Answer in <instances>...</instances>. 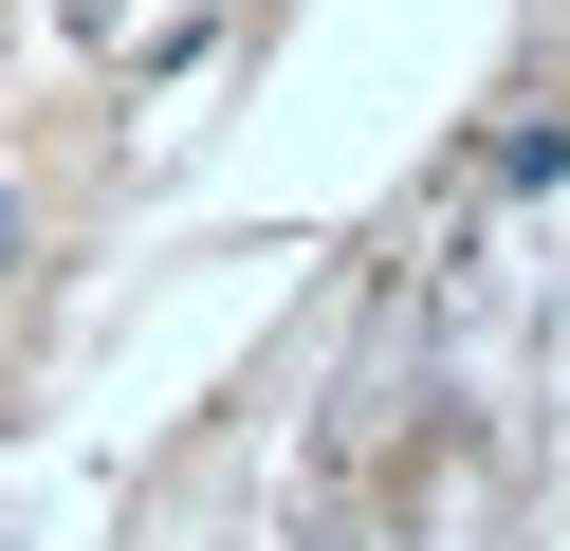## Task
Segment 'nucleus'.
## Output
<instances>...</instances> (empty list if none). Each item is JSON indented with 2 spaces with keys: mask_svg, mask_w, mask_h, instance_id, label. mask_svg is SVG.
<instances>
[{
  "mask_svg": "<svg viewBox=\"0 0 570 551\" xmlns=\"http://www.w3.org/2000/svg\"><path fill=\"white\" fill-rule=\"evenodd\" d=\"M0 276H19V184H0Z\"/></svg>",
  "mask_w": 570,
  "mask_h": 551,
  "instance_id": "1",
  "label": "nucleus"
}]
</instances>
